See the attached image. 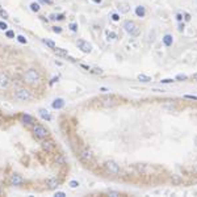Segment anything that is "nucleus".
Returning a JSON list of instances; mask_svg holds the SVG:
<instances>
[{"label":"nucleus","instance_id":"17","mask_svg":"<svg viewBox=\"0 0 197 197\" xmlns=\"http://www.w3.org/2000/svg\"><path fill=\"white\" fill-rule=\"evenodd\" d=\"M135 14H137L138 17H145V14H146V9L143 5H138L135 7Z\"/></svg>","mask_w":197,"mask_h":197},{"label":"nucleus","instance_id":"18","mask_svg":"<svg viewBox=\"0 0 197 197\" xmlns=\"http://www.w3.org/2000/svg\"><path fill=\"white\" fill-rule=\"evenodd\" d=\"M162 40H163V43H164L166 46H171L172 43H174V38H172L171 34H166Z\"/></svg>","mask_w":197,"mask_h":197},{"label":"nucleus","instance_id":"39","mask_svg":"<svg viewBox=\"0 0 197 197\" xmlns=\"http://www.w3.org/2000/svg\"><path fill=\"white\" fill-rule=\"evenodd\" d=\"M176 20L179 21V23H181V21H183V14H181V13H177V14H176Z\"/></svg>","mask_w":197,"mask_h":197},{"label":"nucleus","instance_id":"34","mask_svg":"<svg viewBox=\"0 0 197 197\" xmlns=\"http://www.w3.org/2000/svg\"><path fill=\"white\" fill-rule=\"evenodd\" d=\"M53 32H54V33H62V28H60V26H54Z\"/></svg>","mask_w":197,"mask_h":197},{"label":"nucleus","instance_id":"46","mask_svg":"<svg viewBox=\"0 0 197 197\" xmlns=\"http://www.w3.org/2000/svg\"><path fill=\"white\" fill-rule=\"evenodd\" d=\"M193 79H194V80H196V82H197V74H194V75H193Z\"/></svg>","mask_w":197,"mask_h":197},{"label":"nucleus","instance_id":"40","mask_svg":"<svg viewBox=\"0 0 197 197\" xmlns=\"http://www.w3.org/2000/svg\"><path fill=\"white\" fill-rule=\"evenodd\" d=\"M65 192H55V197H65Z\"/></svg>","mask_w":197,"mask_h":197},{"label":"nucleus","instance_id":"13","mask_svg":"<svg viewBox=\"0 0 197 197\" xmlns=\"http://www.w3.org/2000/svg\"><path fill=\"white\" fill-rule=\"evenodd\" d=\"M118 11H120V13H128L129 11H130V7H129L128 3H120L117 5Z\"/></svg>","mask_w":197,"mask_h":197},{"label":"nucleus","instance_id":"2","mask_svg":"<svg viewBox=\"0 0 197 197\" xmlns=\"http://www.w3.org/2000/svg\"><path fill=\"white\" fill-rule=\"evenodd\" d=\"M124 30H125L126 33H129L130 36H133V37H137V36H139L141 29L134 21L128 20L124 23Z\"/></svg>","mask_w":197,"mask_h":197},{"label":"nucleus","instance_id":"20","mask_svg":"<svg viewBox=\"0 0 197 197\" xmlns=\"http://www.w3.org/2000/svg\"><path fill=\"white\" fill-rule=\"evenodd\" d=\"M138 80H139V82H142V83H149V82H151V78L147 76V75L139 74V75H138Z\"/></svg>","mask_w":197,"mask_h":197},{"label":"nucleus","instance_id":"30","mask_svg":"<svg viewBox=\"0 0 197 197\" xmlns=\"http://www.w3.org/2000/svg\"><path fill=\"white\" fill-rule=\"evenodd\" d=\"M5 36H7L8 38H13V37H14V33H13L12 30H7V32H5Z\"/></svg>","mask_w":197,"mask_h":197},{"label":"nucleus","instance_id":"44","mask_svg":"<svg viewBox=\"0 0 197 197\" xmlns=\"http://www.w3.org/2000/svg\"><path fill=\"white\" fill-rule=\"evenodd\" d=\"M80 66H82V67H83V69L88 70V71H89V70H91V67H89V66H86V65H80Z\"/></svg>","mask_w":197,"mask_h":197},{"label":"nucleus","instance_id":"31","mask_svg":"<svg viewBox=\"0 0 197 197\" xmlns=\"http://www.w3.org/2000/svg\"><path fill=\"white\" fill-rule=\"evenodd\" d=\"M108 194H109V196H113V197L120 196V193H118V192H116V191H108Z\"/></svg>","mask_w":197,"mask_h":197},{"label":"nucleus","instance_id":"33","mask_svg":"<svg viewBox=\"0 0 197 197\" xmlns=\"http://www.w3.org/2000/svg\"><path fill=\"white\" fill-rule=\"evenodd\" d=\"M112 20H113V21H118V20H120V14H118V13H113V14H112Z\"/></svg>","mask_w":197,"mask_h":197},{"label":"nucleus","instance_id":"48","mask_svg":"<svg viewBox=\"0 0 197 197\" xmlns=\"http://www.w3.org/2000/svg\"><path fill=\"white\" fill-rule=\"evenodd\" d=\"M42 1H45V3H50V0H42Z\"/></svg>","mask_w":197,"mask_h":197},{"label":"nucleus","instance_id":"49","mask_svg":"<svg viewBox=\"0 0 197 197\" xmlns=\"http://www.w3.org/2000/svg\"><path fill=\"white\" fill-rule=\"evenodd\" d=\"M0 194H1V187H0Z\"/></svg>","mask_w":197,"mask_h":197},{"label":"nucleus","instance_id":"24","mask_svg":"<svg viewBox=\"0 0 197 197\" xmlns=\"http://www.w3.org/2000/svg\"><path fill=\"white\" fill-rule=\"evenodd\" d=\"M30 9H32L33 12H38V11H40V4L32 3V4H30Z\"/></svg>","mask_w":197,"mask_h":197},{"label":"nucleus","instance_id":"12","mask_svg":"<svg viewBox=\"0 0 197 197\" xmlns=\"http://www.w3.org/2000/svg\"><path fill=\"white\" fill-rule=\"evenodd\" d=\"M51 105L54 109H62L63 106H65V100H63V99H55Z\"/></svg>","mask_w":197,"mask_h":197},{"label":"nucleus","instance_id":"42","mask_svg":"<svg viewBox=\"0 0 197 197\" xmlns=\"http://www.w3.org/2000/svg\"><path fill=\"white\" fill-rule=\"evenodd\" d=\"M184 19H185V21H189V20H191V14L185 13V14H184Z\"/></svg>","mask_w":197,"mask_h":197},{"label":"nucleus","instance_id":"32","mask_svg":"<svg viewBox=\"0 0 197 197\" xmlns=\"http://www.w3.org/2000/svg\"><path fill=\"white\" fill-rule=\"evenodd\" d=\"M78 185H79V183H78L76 180H72V181H70V187H71V188H76Z\"/></svg>","mask_w":197,"mask_h":197},{"label":"nucleus","instance_id":"23","mask_svg":"<svg viewBox=\"0 0 197 197\" xmlns=\"http://www.w3.org/2000/svg\"><path fill=\"white\" fill-rule=\"evenodd\" d=\"M43 42H45L46 45H47L50 49H53V50H54V49L57 47V46H55V43L53 42V41H50V40H45V41H43Z\"/></svg>","mask_w":197,"mask_h":197},{"label":"nucleus","instance_id":"21","mask_svg":"<svg viewBox=\"0 0 197 197\" xmlns=\"http://www.w3.org/2000/svg\"><path fill=\"white\" fill-rule=\"evenodd\" d=\"M89 71L92 72V74H95V75H103L104 74V71L101 69H99V67H95V69H91Z\"/></svg>","mask_w":197,"mask_h":197},{"label":"nucleus","instance_id":"6","mask_svg":"<svg viewBox=\"0 0 197 197\" xmlns=\"http://www.w3.org/2000/svg\"><path fill=\"white\" fill-rule=\"evenodd\" d=\"M104 166H105L106 171L111 172V174H113V175H118V174L121 172L120 164H117V163L114 162V160H106Z\"/></svg>","mask_w":197,"mask_h":197},{"label":"nucleus","instance_id":"15","mask_svg":"<svg viewBox=\"0 0 197 197\" xmlns=\"http://www.w3.org/2000/svg\"><path fill=\"white\" fill-rule=\"evenodd\" d=\"M38 113H40V116L43 118V120H46V121H50V120H51V116L49 114V112L46 111V109L41 108L40 111H38Z\"/></svg>","mask_w":197,"mask_h":197},{"label":"nucleus","instance_id":"22","mask_svg":"<svg viewBox=\"0 0 197 197\" xmlns=\"http://www.w3.org/2000/svg\"><path fill=\"white\" fill-rule=\"evenodd\" d=\"M106 37H108V40H116L117 34H116L114 32H106Z\"/></svg>","mask_w":197,"mask_h":197},{"label":"nucleus","instance_id":"28","mask_svg":"<svg viewBox=\"0 0 197 197\" xmlns=\"http://www.w3.org/2000/svg\"><path fill=\"white\" fill-rule=\"evenodd\" d=\"M17 41L20 43H26V42H28V40H26L24 36H17Z\"/></svg>","mask_w":197,"mask_h":197},{"label":"nucleus","instance_id":"4","mask_svg":"<svg viewBox=\"0 0 197 197\" xmlns=\"http://www.w3.org/2000/svg\"><path fill=\"white\" fill-rule=\"evenodd\" d=\"M33 133H34V135L38 138V139H45V138H47V135H49L47 129H46L45 126L40 125V124L33 126Z\"/></svg>","mask_w":197,"mask_h":197},{"label":"nucleus","instance_id":"1","mask_svg":"<svg viewBox=\"0 0 197 197\" xmlns=\"http://www.w3.org/2000/svg\"><path fill=\"white\" fill-rule=\"evenodd\" d=\"M24 80L30 86H37L41 82V74L36 69H29L24 74Z\"/></svg>","mask_w":197,"mask_h":197},{"label":"nucleus","instance_id":"41","mask_svg":"<svg viewBox=\"0 0 197 197\" xmlns=\"http://www.w3.org/2000/svg\"><path fill=\"white\" fill-rule=\"evenodd\" d=\"M172 82H175V80H172V79H163L162 80V83H172Z\"/></svg>","mask_w":197,"mask_h":197},{"label":"nucleus","instance_id":"27","mask_svg":"<svg viewBox=\"0 0 197 197\" xmlns=\"http://www.w3.org/2000/svg\"><path fill=\"white\" fill-rule=\"evenodd\" d=\"M0 16H1V17H4V20H7V19L9 17L8 12H7V11H4V9H0Z\"/></svg>","mask_w":197,"mask_h":197},{"label":"nucleus","instance_id":"36","mask_svg":"<svg viewBox=\"0 0 197 197\" xmlns=\"http://www.w3.org/2000/svg\"><path fill=\"white\" fill-rule=\"evenodd\" d=\"M7 28H8V25H7L5 23H3V21H0V29H3V30H7Z\"/></svg>","mask_w":197,"mask_h":197},{"label":"nucleus","instance_id":"19","mask_svg":"<svg viewBox=\"0 0 197 197\" xmlns=\"http://www.w3.org/2000/svg\"><path fill=\"white\" fill-rule=\"evenodd\" d=\"M117 104V101L114 100V99H104L103 101V105L104 106H113Z\"/></svg>","mask_w":197,"mask_h":197},{"label":"nucleus","instance_id":"47","mask_svg":"<svg viewBox=\"0 0 197 197\" xmlns=\"http://www.w3.org/2000/svg\"><path fill=\"white\" fill-rule=\"evenodd\" d=\"M194 145H196V146H197V137H196V138H194Z\"/></svg>","mask_w":197,"mask_h":197},{"label":"nucleus","instance_id":"26","mask_svg":"<svg viewBox=\"0 0 197 197\" xmlns=\"http://www.w3.org/2000/svg\"><path fill=\"white\" fill-rule=\"evenodd\" d=\"M171 181H172V183H175V184H179L180 181H181V179H180L177 175H174V176L171 177Z\"/></svg>","mask_w":197,"mask_h":197},{"label":"nucleus","instance_id":"45","mask_svg":"<svg viewBox=\"0 0 197 197\" xmlns=\"http://www.w3.org/2000/svg\"><path fill=\"white\" fill-rule=\"evenodd\" d=\"M92 1H95V3H97V4H100V3H101V0H92Z\"/></svg>","mask_w":197,"mask_h":197},{"label":"nucleus","instance_id":"43","mask_svg":"<svg viewBox=\"0 0 197 197\" xmlns=\"http://www.w3.org/2000/svg\"><path fill=\"white\" fill-rule=\"evenodd\" d=\"M65 19V14H57V20H63Z\"/></svg>","mask_w":197,"mask_h":197},{"label":"nucleus","instance_id":"29","mask_svg":"<svg viewBox=\"0 0 197 197\" xmlns=\"http://www.w3.org/2000/svg\"><path fill=\"white\" fill-rule=\"evenodd\" d=\"M70 29H71L72 32H78V25L75 23H71L70 24Z\"/></svg>","mask_w":197,"mask_h":197},{"label":"nucleus","instance_id":"37","mask_svg":"<svg viewBox=\"0 0 197 197\" xmlns=\"http://www.w3.org/2000/svg\"><path fill=\"white\" fill-rule=\"evenodd\" d=\"M184 28H185V25H184L183 23H180V24H179V26H177V30H179V32H183V30H184Z\"/></svg>","mask_w":197,"mask_h":197},{"label":"nucleus","instance_id":"14","mask_svg":"<svg viewBox=\"0 0 197 197\" xmlns=\"http://www.w3.org/2000/svg\"><path fill=\"white\" fill-rule=\"evenodd\" d=\"M54 53L58 55V57H62V58H67L69 57V53L66 51L65 49H59V47H55L54 49Z\"/></svg>","mask_w":197,"mask_h":197},{"label":"nucleus","instance_id":"8","mask_svg":"<svg viewBox=\"0 0 197 197\" xmlns=\"http://www.w3.org/2000/svg\"><path fill=\"white\" fill-rule=\"evenodd\" d=\"M76 45L83 53H91L92 51V45L91 43H88L87 41H84V40H78Z\"/></svg>","mask_w":197,"mask_h":197},{"label":"nucleus","instance_id":"9","mask_svg":"<svg viewBox=\"0 0 197 197\" xmlns=\"http://www.w3.org/2000/svg\"><path fill=\"white\" fill-rule=\"evenodd\" d=\"M9 82H11V79H9V76L5 74V72H0V88H5V87H8Z\"/></svg>","mask_w":197,"mask_h":197},{"label":"nucleus","instance_id":"25","mask_svg":"<svg viewBox=\"0 0 197 197\" xmlns=\"http://www.w3.org/2000/svg\"><path fill=\"white\" fill-rule=\"evenodd\" d=\"M188 79V76H187L185 74H179L176 76V80H179V82H184V80Z\"/></svg>","mask_w":197,"mask_h":197},{"label":"nucleus","instance_id":"35","mask_svg":"<svg viewBox=\"0 0 197 197\" xmlns=\"http://www.w3.org/2000/svg\"><path fill=\"white\" fill-rule=\"evenodd\" d=\"M55 162H59L60 164H65V159L62 157H55Z\"/></svg>","mask_w":197,"mask_h":197},{"label":"nucleus","instance_id":"5","mask_svg":"<svg viewBox=\"0 0 197 197\" xmlns=\"http://www.w3.org/2000/svg\"><path fill=\"white\" fill-rule=\"evenodd\" d=\"M79 158L83 160L84 163H91V162H93V152L89 149L84 147V149H82L79 151Z\"/></svg>","mask_w":197,"mask_h":197},{"label":"nucleus","instance_id":"10","mask_svg":"<svg viewBox=\"0 0 197 197\" xmlns=\"http://www.w3.org/2000/svg\"><path fill=\"white\" fill-rule=\"evenodd\" d=\"M42 149L47 152H53L55 150V145L53 141H43L42 142Z\"/></svg>","mask_w":197,"mask_h":197},{"label":"nucleus","instance_id":"3","mask_svg":"<svg viewBox=\"0 0 197 197\" xmlns=\"http://www.w3.org/2000/svg\"><path fill=\"white\" fill-rule=\"evenodd\" d=\"M14 97L19 101H29L32 99V93L26 88H19L17 91L14 92Z\"/></svg>","mask_w":197,"mask_h":197},{"label":"nucleus","instance_id":"11","mask_svg":"<svg viewBox=\"0 0 197 197\" xmlns=\"http://www.w3.org/2000/svg\"><path fill=\"white\" fill-rule=\"evenodd\" d=\"M47 185H49V189H57L59 187V180L57 177H53L47 181Z\"/></svg>","mask_w":197,"mask_h":197},{"label":"nucleus","instance_id":"7","mask_svg":"<svg viewBox=\"0 0 197 197\" xmlns=\"http://www.w3.org/2000/svg\"><path fill=\"white\" fill-rule=\"evenodd\" d=\"M24 177L21 176V175H19V174H13L11 176V179H9V184L11 185H13V187H19V185H23L24 184Z\"/></svg>","mask_w":197,"mask_h":197},{"label":"nucleus","instance_id":"16","mask_svg":"<svg viewBox=\"0 0 197 197\" xmlns=\"http://www.w3.org/2000/svg\"><path fill=\"white\" fill-rule=\"evenodd\" d=\"M21 120H23L24 124H28V125H32V124H34V118L29 116V114H23L21 116Z\"/></svg>","mask_w":197,"mask_h":197},{"label":"nucleus","instance_id":"50","mask_svg":"<svg viewBox=\"0 0 197 197\" xmlns=\"http://www.w3.org/2000/svg\"><path fill=\"white\" fill-rule=\"evenodd\" d=\"M0 9H1V8H0Z\"/></svg>","mask_w":197,"mask_h":197},{"label":"nucleus","instance_id":"38","mask_svg":"<svg viewBox=\"0 0 197 197\" xmlns=\"http://www.w3.org/2000/svg\"><path fill=\"white\" fill-rule=\"evenodd\" d=\"M185 99H191V100H197V96H193V95H185Z\"/></svg>","mask_w":197,"mask_h":197}]
</instances>
